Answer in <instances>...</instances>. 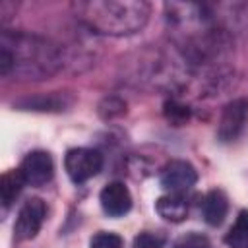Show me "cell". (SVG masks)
I'll return each mask as SVG.
<instances>
[{
  "label": "cell",
  "mask_w": 248,
  "mask_h": 248,
  "mask_svg": "<svg viewBox=\"0 0 248 248\" xmlns=\"http://www.w3.org/2000/svg\"><path fill=\"white\" fill-rule=\"evenodd\" d=\"M60 48L45 37L4 31L0 43V74L6 78L12 72L23 79H45L62 68Z\"/></svg>",
  "instance_id": "cell-1"
},
{
  "label": "cell",
  "mask_w": 248,
  "mask_h": 248,
  "mask_svg": "<svg viewBox=\"0 0 248 248\" xmlns=\"http://www.w3.org/2000/svg\"><path fill=\"white\" fill-rule=\"evenodd\" d=\"M78 14L95 33L124 37L147 25L151 6L143 0H93L78 4Z\"/></svg>",
  "instance_id": "cell-2"
},
{
  "label": "cell",
  "mask_w": 248,
  "mask_h": 248,
  "mask_svg": "<svg viewBox=\"0 0 248 248\" xmlns=\"http://www.w3.org/2000/svg\"><path fill=\"white\" fill-rule=\"evenodd\" d=\"M64 169L72 182L81 184L93 176H97L103 169V155L97 149L89 147H74L66 151Z\"/></svg>",
  "instance_id": "cell-3"
},
{
  "label": "cell",
  "mask_w": 248,
  "mask_h": 248,
  "mask_svg": "<svg viewBox=\"0 0 248 248\" xmlns=\"http://www.w3.org/2000/svg\"><path fill=\"white\" fill-rule=\"evenodd\" d=\"M248 124V99L238 97L229 101L219 116L217 124V140L221 143H232L234 140L240 138Z\"/></svg>",
  "instance_id": "cell-4"
},
{
  "label": "cell",
  "mask_w": 248,
  "mask_h": 248,
  "mask_svg": "<svg viewBox=\"0 0 248 248\" xmlns=\"http://www.w3.org/2000/svg\"><path fill=\"white\" fill-rule=\"evenodd\" d=\"M46 217V205L41 198H29L17 211L14 223V236L16 240H31L41 231Z\"/></svg>",
  "instance_id": "cell-5"
},
{
  "label": "cell",
  "mask_w": 248,
  "mask_h": 248,
  "mask_svg": "<svg viewBox=\"0 0 248 248\" xmlns=\"http://www.w3.org/2000/svg\"><path fill=\"white\" fill-rule=\"evenodd\" d=\"M159 182L167 194H184L198 182V170L188 161L172 159L161 169Z\"/></svg>",
  "instance_id": "cell-6"
},
{
  "label": "cell",
  "mask_w": 248,
  "mask_h": 248,
  "mask_svg": "<svg viewBox=\"0 0 248 248\" xmlns=\"http://www.w3.org/2000/svg\"><path fill=\"white\" fill-rule=\"evenodd\" d=\"M19 170L25 178L27 184L31 186H45L52 174H54V163L48 151L43 149H35L31 153H27L19 165Z\"/></svg>",
  "instance_id": "cell-7"
},
{
  "label": "cell",
  "mask_w": 248,
  "mask_h": 248,
  "mask_svg": "<svg viewBox=\"0 0 248 248\" xmlns=\"http://www.w3.org/2000/svg\"><path fill=\"white\" fill-rule=\"evenodd\" d=\"M99 202L108 217H122L132 207V194L124 186V182H108L101 190Z\"/></svg>",
  "instance_id": "cell-8"
},
{
  "label": "cell",
  "mask_w": 248,
  "mask_h": 248,
  "mask_svg": "<svg viewBox=\"0 0 248 248\" xmlns=\"http://www.w3.org/2000/svg\"><path fill=\"white\" fill-rule=\"evenodd\" d=\"M74 103V97L64 91H52V93H41L33 97H25L16 103L21 110H39V112H60L70 108Z\"/></svg>",
  "instance_id": "cell-9"
},
{
  "label": "cell",
  "mask_w": 248,
  "mask_h": 248,
  "mask_svg": "<svg viewBox=\"0 0 248 248\" xmlns=\"http://www.w3.org/2000/svg\"><path fill=\"white\" fill-rule=\"evenodd\" d=\"M229 211V200L225 196V192L221 190H211L205 194L203 202H202V215L203 221L211 227H217L225 221Z\"/></svg>",
  "instance_id": "cell-10"
},
{
  "label": "cell",
  "mask_w": 248,
  "mask_h": 248,
  "mask_svg": "<svg viewBox=\"0 0 248 248\" xmlns=\"http://www.w3.org/2000/svg\"><path fill=\"white\" fill-rule=\"evenodd\" d=\"M155 211L169 223H180L188 215V202L182 194H165L155 202Z\"/></svg>",
  "instance_id": "cell-11"
},
{
  "label": "cell",
  "mask_w": 248,
  "mask_h": 248,
  "mask_svg": "<svg viewBox=\"0 0 248 248\" xmlns=\"http://www.w3.org/2000/svg\"><path fill=\"white\" fill-rule=\"evenodd\" d=\"M25 178L21 174L19 169H12L6 170L0 178V198H2V205H4V213H8L10 205L16 202V198L21 194L23 186H25Z\"/></svg>",
  "instance_id": "cell-12"
},
{
  "label": "cell",
  "mask_w": 248,
  "mask_h": 248,
  "mask_svg": "<svg viewBox=\"0 0 248 248\" xmlns=\"http://www.w3.org/2000/svg\"><path fill=\"white\" fill-rule=\"evenodd\" d=\"M229 248H248V209L238 211L234 225L225 234Z\"/></svg>",
  "instance_id": "cell-13"
},
{
  "label": "cell",
  "mask_w": 248,
  "mask_h": 248,
  "mask_svg": "<svg viewBox=\"0 0 248 248\" xmlns=\"http://www.w3.org/2000/svg\"><path fill=\"white\" fill-rule=\"evenodd\" d=\"M163 114L167 118V122H170L172 126H184L190 120V107L176 101V99H167L163 105Z\"/></svg>",
  "instance_id": "cell-14"
},
{
  "label": "cell",
  "mask_w": 248,
  "mask_h": 248,
  "mask_svg": "<svg viewBox=\"0 0 248 248\" xmlns=\"http://www.w3.org/2000/svg\"><path fill=\"white\" fill-rule=\"evenodd\" d=\"M89 248H124V240L116 232L99 231L89 238Z\"/></svg>",
  "instance_id": "cell-15"
},
{
  "label": "cell",
  "mask_w": 248,
  "mask_h": 248,
  "mask_svg": "<svg viewBox=\"0 0 248 248\" xmlns=\"http://www.w3.org/2000/svg\"><path fill=\"white\" fill-rule=\"evenodd\" d=\"M124 112H126V103L122 99H118V97H107L99 105V114L105 120H112L116 116H122Z\"/></svg>",
  "instance_id": "cell-16"
},
{
  "label": "cell",
  "mask_w": 248,
  "mask_h": 248,
  "mask_svg": "<svg viewBox=\"0 0 248 248\" xmlns=\"http://www.w3.org/2000/svg\"><path fill=\"white\" fill-rule=\"evenodd\" d=\"M167 242V236L163 232H151L143 231L134 238L132 248H163Z\"/></svg>",
  "instance_id": "cell-17"
},
{
  "label": "cell",
  "mask_w": 248,
  "mask_h": 248,
  "mask_svg": "<svg viewBox=\"0 0 248 248\" xmlns=\"http://www.w3.org/2000/svg\"><path fill=\"white\" fill-rule=\"evenodd\" d=\"M172 248H213L209 238L202 232H186L182 234L174 244Z\"/></svg>",
  "instance_id": "cell-18"
}]
</instances>
